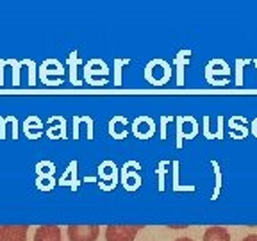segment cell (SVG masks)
Masks as SVG:
<instances>
[{"label": "cell", "instance_id": "2", "mask_svg": "<svg viewBox=\"0 0 257 241\" xmlns=\"http://www.w3.org/2000/svg\"><path fill=\"white\" fill-rule=\"evenodd\" d=\"M68 237L70 241H96L100 234L98 225H68Z\"/></svg>", "mask_w": 257, "mask_h": 241}, {"label": "cell", "instance_id": "5", "mask_svg": "<svg viewBox=\"0 0 257 241\" xmlns=\"http://www.w3.org/2000/svg\"><path fill=\"white\" fill-rule=\"evenodd\" d=\"M204 241H230V234L225 227L213 225L204 232Z\"/></svg>", "mask_w": 257, "mask_h": 241}, {"label": "cell", "instance_id": "6", "mask_svg": "<svg viewBox=\"0 0 257 241\" xmlns=\"http://www.w3.org/2000/svg\"><path fill=\"white\" fill-rule=\"evenodd\" d=\"M241 241H257V234H248V236L243 237Z\"/></svg>", "mask_w": 257, "mask_h": 241}, {"label": "cell", "instance_id": "3", "mask_svg": "<svg viewBox=\"0 0 257 241\" xmlns=\"http://www.w3.org/2000/svg\"><path fill=\"white\" fill-rule=\"evenodd\" d=\"M27 225H2L0 241H27Z\"/></svg>", "mask_w": 257, "mask_h": 241}, {"label": "cell", "instance_id": "7", "mask_svg": "<svg viewBox=\"0 0 257 241\" xmlns=\"http://www.w3.org/2000/svg\"><path fill=\"white\" fill-rule=\"evenodd\" d=\"M175 241H193V239H189V237H177Z\"/></svg>", "mask_w": 257, "mask_h": 241}, {"label": "cell", "instance_id": "4", "mask_svg": "<svg viewBox=\"0 0 257 241\" xmlns=\"http://www.w3.org/2000/svg\"><path fill=\"white\" fill-rule=\"evenodd\" d=\"M34 241H61L59 225H41L34 232Z\"/></svg>", "mask_w": 257, "mask_h": 241}, {"label": "cell", "instance_id": "1", "mask_svg": "<svg viewBox=\"0 0 257 241\" xmlns=\"http://www.w3.org/2000/svg\"><path fill=\"white\" fill-rule=\"evenodd\" d=\"M143 225H107L105 241H134Z\"/></svg>", "mask_w": 257, "mask_h": 241}]
</instances>
